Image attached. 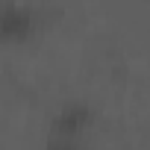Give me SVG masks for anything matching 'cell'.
I'll use <instances>...</instances> for the list:
<instances>
[{"instance_id": "6da1fadb", "label": "cell", "mask_w": 150, "mask_h": 150, "mask_svg": "<svg viewBox=\"0 0 150 150\" xmlns=\"http://www.w3.org/2000/svg\"><path fill=\"white\" fill-rule=\"evenodd\" d=\"M35 24V12L21 3H0V35H21Z\"/></svg>"}]
</instances>
